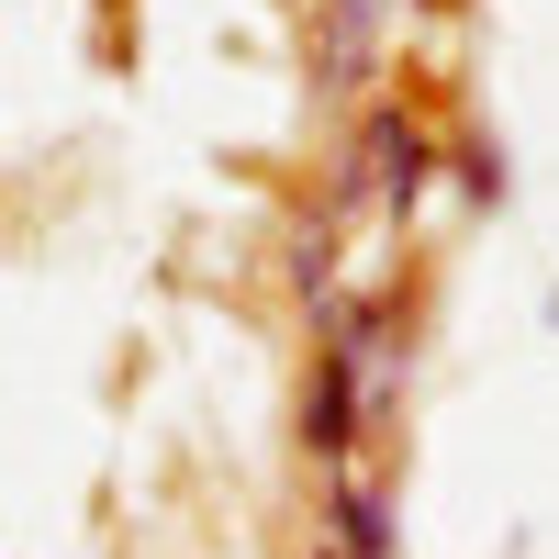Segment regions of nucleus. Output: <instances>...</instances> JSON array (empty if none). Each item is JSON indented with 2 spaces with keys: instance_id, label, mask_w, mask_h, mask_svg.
Segmentation results:
<instances>
[{
  "instance_id": "20e7f679",
  "label": "nucleus",
  "mask_w": 559,
  "mask_h": 559,
  "mask_svg": "<svg viewBox=\"0 0 559 559\" xmlns=\"http://www.w3.org/2000/svg\"><path fill=\"white\" fill-rule=\"evenodd\" d=\"M324 559H403V503L369 481V471L324 481Z\"/></svg>"
},
{
  "instance_id": "6e6552de",
  "label": "nucleus",
  "mask_w": 559,
  "mask_h": 559,
  "mask_svg": "<svg viewBox=\"0 0 559 559\" xmlns=\"http://www.w3.org/2000/svg\"><path fill=\"white\" fill-rule=\"evenodd\" d=\"M313 559H324V548H313Z\"/></svg>"
},
{
  "instance_id": "f03ea898",
  "label": "nucleus",
  "mask_w": 559,
  "mask_h": 559,
  "mask_svg": "<svg viewBox=\"0 0 559 559\" xmlns=\"http://www.w3.org/2000/svg\"><path fill=\"white\" fill-rule=\"evenodd\" d=\"M292 437H302L313 471H358V448L381 437V426H369V403H358V369H347V347H336V336H313V381H302Z\"/></svg>"
},
{
  "instance_id": "0eeeda50",
  "label": "nucleus",
  "mask_w": 559,
  "mask_h": 559,
  "mask_svg": "<svg viewBox=\"0 0 559 559\" xmlns=\"http://www.w3.org/2000/svg\"><path fill=\"white\" fill-rule=\"evenodd\" d=\"M537 324H548V336H559V280H548V302H537Z\"/></svg>"
},
{
  "instance_id": "423d86ee",
  "label": "nucleus",
  "mask_w": 559,
  "mask_h": 559,
  "mask_svg": "<svg viewBox=\"0 0 559 559\" xmlns=\"http://www.w3.org/2000/svg\"><path fill=\"white\" fill-rule=\"evenodd\" d=\"M280 280H292L313 313L336 302V213H302V224H292V247H280Z\"/></svg>"
},
{
  "instance_id": "7ed1b4c3",
  "label": "nucleus",
  "mask_w": 559,
  "mask_h": 559,
  "mask_svg": "<svg viewBox=\"0 0 559 559\" xmlns=\"http://www.w3.org/2000/svg\"><path fill=\"white\" fill-rule=\"evenodd\" d=\"M403 34V0H313V79L324 90H369Z\"/></svg>"
},
{
  "instance_id": "f257e3e1",
  "label": "nucleus",
  "mask_w": 559,
  "mask_h": 559,
  "mask_svg": "<svg viewBox=\"0 0 559 559\" xmlns=\"http://www.w3.org/2000/svg\"><path fill=\"white\" fill-rule=\"evenodd\" d=\"M448 168V134L414 112V102H369L336 146V213H381V224H414Z\"/></svg>"
},
{
  "instance_id": "39448f33",
  "label": "nucleus",
  "mask_w": 559,
  "mask_h": 559,
  "mask_svg": "<svg viewBox=\"0 0 559 559\" xmlns=\"http://www.w3.org/2000/svg\"><path fill=\"white\" fill-rule=\"evenodd\" d=\"M448 179L471 213H503L515 202V157H503V134H448Z\"/></svg>"
}]
</instances>
